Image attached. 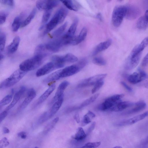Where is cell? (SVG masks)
Masks as SVG:
<instances>
[{"instance_id": "cell-1", "label": "cell", "mask_w": 148, "mask_h": 148, "mask_svg": "<svg viewBox=\"0 0 148 148\" xmlns=\"http://www.w3.org/2000/svg\"><path fill=\"white\" fill-rule=\"evenodd\" d=\"M68 13V10L64 8H61L58 10L50 21L46 25L43 35L47 34L58 24L62 23L66 17Z\"/></svg>"}, {"instance_id": "cell-2", "label": "cell", "mask_w": 148, "mask_h": 148, "mask_svg": "<svg viewBox=\"0 0 148 148\" xmlns=\"http://www.w3.org/2000/svg\"><path fill=\"white\" fill-rule=\"evenodd\" d=\"M44 58L40 55H34L33 57L27 59L21 63L19 65L20 69L25 72L33 70L41 64Z\"/></svg>"}, {"instance_id": "cell-3", "label": "cell", "mask_w": 148, "mask_h": 148, "mask_svg": "<svg viewBox=\"0 0 148 148\" xmlns=\"http://www.w3.org/2000/svg\"><path fill=\"white\" fill-rule=\"evenodd\" d=\"M26 72L20 69L15 71L9 77L1 83L0 89L6 88L15 85L22 79Z\"/></svg>"}, {"instance_id": "cell-4", "label": "cell", "mask_w": 148, "mask_h": 148, "mask_svg": "<svg viewBox=\"0 0 148 148\" xmlns=\"http://www.w3.org/2000/svg\"><path fill=\"white\" fill-rule=\"evenodd\" d=\"M126 12L127 6H118L114 8L112 16V22L114 26L118 27L120 25L125 17Z\"/></svg>"}, {"instance_id": "cell-5", "label": "cell", "mask_w": 148, "mask_h": 148, "mask_svg": "<svg viewBox=\"0 0 148 148\" xmlns=\"http://www.w3.org/2000/svg\"><path fill=\"white\" fill-rule=\"evenodd\" d=\"M124 96L123 94L113 95L106 99L101 104V107L103 110H109L116 103L120 101Z\"/></svg>"}, {"instance_id": "cell-6", "label": "cell", "mask_w": 148, "mask_h": 148, "mask_svg": "<svg viewBox=\"0 0 148 148\" xmlns=\"http://www.w3.org/2000/svg\"><path fill=\"white\" fill-rule=\"evenodd\" d=\"M106 75V74H99L85 79L81 82L77 86L82 88L95 85L98 82L102 80Z\"/></svg>"}, {"instance_id": "cell-7", "label": "cell", "mask_w": 148, "mask_h": 148, "mask_svg": "<svg viewBox=\"0 0 148 148\" xmlns=\"http://www.w3.org/2000/svg\"><path fill=\"white\" fill-rule=\"evenodd\" d=\"M59 3L58 0H38L36 3L37 8L39 10H51Z\"/></svg>"}, {"instance_id": "cell-8", "label": "cell", "mask_w": 148, "mask_h": 148, "mask_svg": "<svg viewBox=\"0 0 148 148\" xmlns=\"http://www.w3.org/2000/svg\"><path fill=\"white\" fill-rule=\"evenodd\" d=\"M148 115V111L128 119L116 122L114 125L116 126H122L132 125L141 120Z\"/></svg>"}, {"instance_id": "cell-9", "label": "cell", "mask_w": 148, "mask_h": 148, "mask_svg": "<svg viewBox=\"0 0 148 148\" xmlns=\"http://www.w3.org/2000/svg\"><path fill=\"white\" fill-rule=\"evenodd\" d=\"M138 71V73L134 72L127 76V80L130 83L136 84L147 78V75L143 71L139 69Z\"/></svg>"}, {"instance_id": "cell-10", "label": "cell", "mask_w": 148, "mask_h": 148, "mask_svg": "<svg viewBox=\"0 0 148 148\" xmlns=\"http://www.w3.org/2000/svg\"><path fill=\"white\" fill-rule=\"evenodd\" d=\"M36 96V92L33 88H31L27 91L26 97L18 108L19 110H23L25 108Z\"/></svg>"}, {"instance_id": "cell-11", "label": "cell", "mask_w": 148, "mask_h": 148, "mask_svg": "<svg viewBox=\"0 0 148 148\" xmlns=\"http://www.w3.org/2000/svg\"><path fill=\"white\" fill-rule=\"evenodd\" d=\"M45 45L47 50L53 52L58 51L63 46L60 38L50 41Z\"/></svg>"}, {"instance_id": "cell-12", "label": "cell", "mask_w": 148, "mask_h": 148, "mask_svg": "<svg viewBox=\"0 0 148 148\" xmlns=\"http://www.w3.org/2000/svg\"><path fill=\"white\" fill-rule=\"evenodd\" d=\"M80 69L76 64L67 66L61 69V77H64L73 75L78 72Z\"/></svg>"}, {"instance_id": "cell-13", "label": "cell", "mask_w": 148, "mask_h": 148, "mask_svg": "<svg viewBox=\"0 0 148 148\" xmlns=\"http://www.w3.org/2000/svg\"><path fill=\"white\" fill-rule=\"evenodd\" d=\"M56 69L54 63L52 62H50L38 69L36 73V75L37 77L41 76L48 74Z\"/></svg>"}, {"instance_id": "cell-14", "label": "cell", "mask_w": 148, "mask_h": 148, "mask_svg": "<svg viewBox=\"0 0 148 148\" xmlns=\"http://www.w3.org/2000/svg\"><path fill=\"white\" fill-rule=\"evenodd\" d=\"M148 45V36L145 38L140 44L136 45L133 49L130 56L133 57L141 55L143 50Z\"/></svg>"}, {"instance_id": "cell-15", "label": "cell", "mask_w": 148, "mask_h": 148, "mask_svg": "<svg viewBox=\"0 0 148 148\" xmlns=\"http://www.w3.org/2000/svg\"><path fill=\"white\" fill-rule=\"evenodd\" d=\"M135 103L129 101H119L116 103L109 110L111 111L119 112L134 105Z\"/></svg>"}, {"instance_id": "cell-16", "label": "cell", "mask_w": 148, "mask_h": 148, "mask_svg": "<svg viewBox=\"0 0 148 148\" xmlns=\"http://www.w3.org/2000/svg\"><path fill=\"white\" fill-rule=\"evenodd\" d=\"M26 88L25 86H21L19 90L14 94L13 100L10 104L5 108V110L8 111L17 103L21 97L24 93Z\"/></svg>"}, {"instance_id": "cell-17", "label": "cell", "mask_w": 148, "mask_h": 148, "mask_svg": "<svg viewBox=\"0 0 148 148\" xmlns=\"http://www.w3.org/2000/svg\"><path fill=\"white\" fill-rule=\"evenodd\" d=\"M69 84V83L68 81H65L62 82L59 85L55 94L51 101V103H54L63 94L64 90Z\"/></svg>"}, {"instance_id": "cell-18", "label": "cell", "mask_w": 148, "mask_h": 148, "mask_svg": "<svg viewBox=\"0 0 148 148\" xmlns=\"http://www.w3.org/2000/svg\"><path fill=\"white\" fill-rule=\"evenodd\" d=\"M139 9L133 6H127V12L125 17L129 20L135 19L139 15Z\"/></svg>"}, {"instance_id": "cell-19", "label": "cell", "mask_w": 148, "mask_h": 148, "mask_svg": "<svg viewBox=\"0 0 148 148\" xmlns=\"http://www.w3.org/2000/svg\"><path fill=\"white\" fill-rule=\"evenodd\" d=\"M136 27L140 29H145L148 27V10L145 11L144 16L140 17L138 20Z\"/></svg>"}, {"instance_id": "cell-20", "label": "cell", "mask_w": 148, "mask_h": 148, "mask_svg": "<svg viewBox=\"0 0 148 148\" xmlns=\"http://www.w3.org/2000/svg\"><path fill=\"white\" fill-rule=\"evenodd\" d=\"M56 87L55 84L51 85L38 99L36 105L40 104L44 102L54 91Z\"/></svg>"}, {"instance_id": "cell-21", "label": "cell", "mask_w": 148, "mask_h": 148, "mask_svg": "<svg viewBox=\"0 0 148 148\" xmlns=\"http://www.w3.org/2000/svg\"><path fill=\"white\" fill-rule=\"evenodd\" d=\"M112 42V40L110 39L99 43L94 49L92 53V56H95L99 53L107 49L111 45Z\"/></svg>"}, {"instance_id": "cell-22", "label": "cell", "mask_w": 148, "mask_h": 148, "mask_svg": "<svg viewBox=\"0 0 148 148\" xmlns=\"http://www.w3.org/2000/svg\"><path fill=\"white\" fill-rule=\"evenodd\" d=\"M134 107L125 112V114H134L142 110L146 107V103L143 101H139L134 103Z\"/></svg>"}, {"instance_id": "cell-23", "label": "cell", "mask_w": 148, "mask_h": 148, "mask_svg": "<svg viewBox=\"0 0 148 148\" xmlns=\"http://www.w3.org/2000/svg\"><path fill=\"white\" fill-rule=\"evenodd\" d=\"M64 94L54 103L49 110L50 118L52 117L61 107L64 100Z\"/></svg>"}, {"instance_id": "cell-24", "label": "cell", "mask_w": 148, "mask_h": 148, "mask_svg": "<svg viewBox=\"0 0 148 148\" xmlns=\"http://www.w3.org/2000/svg\"><path fill=\"white\" fill-rule=\"evenodd\" d=\"M20 41V38L18 36H16L12 42L8 46L7 51L10 54L14 53L17 49Z\"/></svg>"}, {"instance_id": "cell-25", "label": "cell", "mask_w": 148, "mask_h": 148, "mask_svg": "<svg viewBox=\"0 0 148 148\" xmlns=\"http://www.w3.org/2000/svg\"><path fill=\"white\" fill-rule=\"evenodd\" d=\"M51 60L56 69L62 68L64 65L65 62L64 61L63 56L54 55L52 57Z\"/></svg>"}, {"instance_id": "cell-26", "label": "cell", "mask_w": 148, "mask_h": 148, "mask_svg": "<svg viewBox=\"0 0 148 148\" xmlns=\"http://www.w3.org/2000/svg\"><path fill=\"white\" fill-rule=\"evenodd\" d=\"M61 69H60L52 73L44 79V82L48 83L59 79L61 78Z\"/></svg>"}, {"instance_id": "cell-27", "label": "cell", "mask_w": 148, "mask_h": 148, "mask_svg": "<svg viewBox=\"0 0 148 148\" xmlns=\"http://www.w3.org/2000/svg\"><path fill=\"white\" fill-rule=\"evenodd\" d=\"M23 14L19 16L16 17L14 19L12 25V30L14 32H16L19 29L20 27H21L22 23L23 16Z\"/></svg>"}, {"instance_id": "cell-28", "label": "cell", "mask_w": 148, "mask_h": 148, "mask_svg": "<svg viewBox=\"0 0 148 148\" xmlns=\"http://www.w3.org/2000/svg\"><path fill=\"white\" fill-rule=\"evenodd\" d=\"M78 23V19L77 18H75L67 32L65 34L66 36L69 37H72L74 36Z\"/></svg>"}, {"instance_id": "cell-29", "label": "cell", "mask_w": 148, "mask_h": 148, "mask_svg": "<svg viewBox=\"0 0 148 148\" xmlns=\"http://www.w3.org/2000/svg\"><path fill=\"white\" fill-rule=\"evenodd\" d=\"M87 135L83 129L81 127H78L75 134L71 136L72 138L77 140H81L85 138Z\"/></svg>"}, {"instance_id": "cell-30", "label": "cell", "mask_w": 148, "mask_h": 148, "mask_svg": "<svg viewBox=\"0 0 148 148\" xmlns=\"http://www.w3.org/2000/svg\"><path fill=\"white\" fill-rule=\"evenodd\" d=\"M36 12V9H33L28 16L23 21L21 27H23L28 25L35 17Z\"/></svg>"}, {"instance_id": "cell-31", "label": "cell", "mask_w": 148, "mask_h": 148, "mask_svg": "<svg viewBox=\"0 0 148 148\" xmlns=\"http://www.w3.org/2000/svg\"><path fill=\"white\" fill-rule=\"evenodd\" d=\"M46 50L45 45L40 44L36 48L34 55H40L45 58L47 55V53L45 51Z\"/></svg>"}, {"instance_id": "cell-32", "label": "cell", "mask_w": 148, "mask_h": 148, "mask_svg": "<svg viewBox=\"0 0 148 148\" xmlns=\"http://www.w3.org/2000/svg\"><path fill=\"white\" fill-rule=\"evenodd\" d=\"M95 116V115L93 113L90 111H88L84 116L82 123V126H85L90 123L92 119Z\"/></svg>"}, {"instance_id": "cell-33", "label": "cell", "mask_w": 148, "mask_h": 148, "mask_svg": "<svg viewBox=\"0 0 148 148\" xmlns=\"http://www.w3.org/2000/svg\"><path fill=\"white\" fill-rule=\"evenodd\" d=\"M58 120V117L54 118L46 126L43 130V133L47 134L54 127Z\"/></svg>"}, {"instance_id": "cell-34", "label": "cell", "mask_w": 148, "mask_h": 148, "mask_svg": "<svg viewBox=\"0 0 148 148\" xmlns=\"http://www.w3.org/2000/svg\"><path fill=\"white\" fill-rule=\"evenodd\" d=\"M99 93L96 94L86 100L78 106L77 109H80L83 107L88 106L93 102L99 95Z\"/></svg>"}, {"instance_id": "cell-35", "label": "cell", "mask_w": 148, "mask_h": 148, "mask_svg": "<svg viewBox=\"0 0 148 148\" xmlns=\"http://www.w3.org/2000/svg\"><path fill=\"white\" fill-rule=\"evenodd\" d=\"M51 14V10H45L42 19V25L40 29H41L44 27L45 25L48 21Z\"/></svg>"}, {"instance_id": "cell-36", "label": "cell", "mask_w": 148, "mask_h": 148, "mask_svg": "<svg viewBox=\"0 0 148 148\" xmlns=\"http://www.w3.org/2000/svg\"><path fill=\"white\" fill-rule=\"evenodd\" d=\"M68 9L71 10L76 11L77 8L72 0H59Z\"/></svg>"}, {"instance_id": "cell-37", "label": "cell", "mask_w": 148, "mask_h": 148, "mask_svg": "<svg viewBox=\"0 0 148 148\" xmlns=\"http://www.w3.org/2000/svg\"><path fill=\"white\" fill-rule=\"evenodd\" d=\"M67 25V23H65L62 25L54 31L52 34L53 37H58L61 35L65 29Z\"/></svg>"}, {"instance_id": "cell-38", "label": "cell", "mask_w": 148, "mask_h": 148, "mask_svg": "<svg viewBox=\"0 0 148 148\" xmlns=\"http://www.w3.org/2000/svg\"><path fill=\"white\" fill-rule=\"evenodd\" d=\"M87 33V29L83 27L81 30L79 35L77 37V44L78 45L83 41L86 38Z\"/></svg>"}, {"instance_id": "cell-39", "label": "cell", "mask_w": 148, "mask_h": 148, "mask_svg": "<svg viewBox=\"0 0 148 148\" xmlns=\"http://www.w3.org/2000/svg\"><path fill=\"white\" fill-rule=\"evenodd\" d=\"M64 61L65 63H73L78 60V58L71 53H69L63 56Z\"/></svg>"}, {"instance_id": "cell-40", "label": "cell", "mask_w": 148, "mask_h": 148, "mask_svg": "<svg viewBox=\"0 0 148 148\" xmlns=\"http://www.w3.org/2000/svg\"><path fill=\"white\" fill-rule=\"evenodd\" d=\"M12 93L5 96L0 101V108L7 105L10 103L12 98Z\"/></svg>"}, {"instance_id": "cell-41", "label": "cell", "mask_w": 148, "mask_h": 148, "mask_svg": "<svg viewBox=\"0 0 148 148\" xmlns=\"http://www.w3.org/2000/svg\"><path fill=\"white\" fill-rule=\"evenodd\" d=\"M50 119L49 111L43 113L39 117L38 121V124H42Z\"/></svg>"}, {"instance_id": "cell-42", "label": "cell", "mask_w": 148, "mask_h": 148, "mask_svg": "<svg viewBox=\"0 0 148 148\" xmlns=\"http://www.w3.org/2000/svg\"><path fill=\"white\" fill-rule=\"evenodd\" d=\"M6 41V36L5 34L1 32L0 35V50L1 52L3 50Z\"/></svg>"}, {"instance_id": "cell-43", "label": "cell", "mask_w": 148, "mask_h": 148, "mask_svg": "<svg viewBox=\"0 0 148 148\" xmlns=\"http://www.w3.org/2000/svg\"><path fill=\"white\" fill-rule=\"evenodd\" d=\"M94 63L99 66L105 65L106 64V61L103 58L100 57L94 58L92 60Z\"/></svg>"}, {"instance_id": "cell-44", "label": "cell", "mask_w": 148, "mask_h": 148, "mask_svg": "<svg viewBox=\"0 0 148 148\" xmlns=\"http://www.w3.org/2000/svg\"><path fill=\"white\" fill-rule=\"evenodd\" d=\"M101 142H89L85 144L84 146L82 147V148H94L99 147L101 144Z\"/></svg>"}, {"instance_id": "cell-45", "label": "cell", "mask_w": 148, "mask_h": 148, "mask_svg": "<svg viewBox=\"0 0 148 148\" xmlns=\"http://www.w3.org/2000/svg\"><path fill=\"white\" fill-rule=\"evenodd\" d=\"M104 82L103 80L97 82L94 85V86L92 90V93L93 94L97 91L103 86Z\"/></svg>"}, {"instance_id": "cell-46", "label": "cell", "mask_w": 148, "mask_h": 148, "mask_svg": "<svg viewBox=\"0 0 148 148\" xmlns=\"http://www.w3.org/2000/svg\"><path fill=\"white\" fill-rule=\"evenodd\" d=\"M9 144L8 139L6 137L2 138L0 141V148H3L7 146Z\"/></svg>"}, {"instance_id": "cell-47", "label": "cell", "mask_w": 148, "mask_h": 148, "mask_svg": "<svg viewBox=\"0 0 148 148\" xmlns=\"http://www.w3.org/2000/svg\"><path fill=\"white\" fill-rule=\"evenodd\" d=\"M8 14L5 12H1L0 13V24H3L6 21Z\"/></svg>"}, {"instance_id": "cell-48", "label": "cell", "mask_w": 148, "mask_h": 148, "mask_svg": "<svg viewBox=\"0 0 148 148\" xmlns=\"http://www.w3.org/2000/svg\"><path fill=\"white\" fill-rule=\"evenodd\" d=\"M87 62V61L86 59L85 58H84L81 60L76 64L81 70L86 65Z\"/></svg>"}, {"instance_id": "cell-49", "label": "cell", "mask_w": 148, "mask_h": 148, "mask_svg": "<svg viewBox=\"0 0 148 148\" xmlns=\"http://www.w3.org/2000/svg\"><path fill=\"white\" fill-rule=\"evenodd\" d=\"M1 3L6 5L12 6L14 5V0H0Z\"/></svg>"}, {"instance_id": "cell-50", "label": "cell", "mask_w": 148, "mask_h": 148, "mask_svg": "<svg viewBox=\"0 0 148 148\" xmlns=\"http://www.w3.org/2000/svg\"><path fill=\"white\" fill-rule=\"evenodd\" d=\"M95 124L96 123L95 122H94L92 123L90 126L88 128L87 131L86 133L87 136L89 135V134H90L92 131L94 129Z\"/></svg>"}, {"instance_id": "cell-51", "label": "cell", "mask_w": 148, "mask_h": 148, "mask_svg": "<svg viewBox=\"0 0 148 148\" xmlns=\"http://www.w3.org/2000/svg\"><path fill=\"white\" fill-rule=\"evenodd\" d=\"M8 111L5 110L2 112L0 114V121L1 123L7 116Z\"/></svg>"}, {"instance_id": "cell-52", "label": "cell", "mask_w": 148, "mask_h": 148, "mask_svg": "<svg viewBox=\"0 0 148 148\" xmlns=\"http://www.w3.org/2000/svg\"><path fill=\"white\" fill-rule=\"evenodd\" d=\"M121 84L128 91L130 92H132L133 90L132 88L128 86L125 83L123 82H121Z\"/></svg>"}, {"instance_id": "cell-53", "label": "cell", "mask_w": 148, "mask_h": 148, "mask_svg": "<svg viewBox=\"0 0 148 148\" xmlns=\"http://www.w3.org/2000/svg\"><path fill=\"white\" fill-rule=\"evenodd\" d=\"M148 64V53L143 59L142 65L143 66H145Z\"/></svg>"}, {"instance_id": "cell-54", "label": "cell", "mask_w": 148, "mask_h": 148, "mask_svg": "<svg viewBox=\"0 0 148 148\" xmlns=\"http://www.w3.org/2000/svg\"><path fill=\"white\" fill-rule=\"evenodd\" d=\"M17 136L23 139L26 138L27 137L26 133L24 132H21L18 133Z\"/></svg>"}, {"instance_id": "cell-55", "label": "cell", "mask_w": 148, "mask_h": 148, "mask_svg": "<svg viewBox=\"0 0 148 148\" xmlns=\"http://www.w3.org/2000/svg\"><path fill=\"white\" fill-rule=\"evenodd\" d=\"M74 118L76 122L79 123L80 122V118L79 116V114L78 113H76L75 115L74 116Z\"/></svg>"}, {"instance_id": "cell-56", "label": "cell", "mask_w": 148, "mask_h": 148, "mask_svg": "<svg viewBox=\"0 0 148 148\" xmlns=\"http://www.w3.org/2000/svg\"><path fill=\"white\" fill-rule=\"evenodd\" d=\"M142 143L145 145H148V135L142 141Z\"/></svg>"}, {"instance_id": "cell-57", "label": "cell", "mask_w": 148, "mask_h": 148, "mask_svg": "<svg viewBox=\"0 0 148 148\" xmlns=\"http://www.w3.org/2000/svg\"><path fill=\"white\" fill-rule=\"evenodd\" d=\"M96 18L100 21L102 20V16L101 14L100 13H98L96 15Z\"/></svg>"}, {"instance_id": "cell-58", "label": "cell", "mask_w": 148, "mask_h": 148, "mask_svg": "<svg viewBox=\"0 0 148 148\" xmlns=\"http://www.w3.org/2000/svg\"><path fill=\"white\" fill-rule=\"evenodd\" d=\"M3 132L4 134H8L10 132V130L8 128L4 127L3 128Z\"/></svg>"}, {"instance_id": "cell-59", "label": "cell", "mask_w": 148, "mask_h": 148, "mask_svg": "<svg viewBox=\"0 0 148 148\" xmlns=\"http://www.w3.org/2000/svg\"><path fill=\"white\" fill-rule=\"evenodd\" d=\"M4 58V56L3 55H2L1 54L0 55V61H1V60L3 59Z\"/></svg>"}, {"instance_id": "cell-60", "label": "cell", "mask_w": 148, "mask_h": 148, "mask_svg": "<svg viewBox=\"0 0 148 148\" xmlns=\"http://www.w3.org/2000/svg\"><path fill=\"white\" fill-rule=\"evenodd\" d=\"M145 86L146 87L148 88V82H147L145 83Z\"/></svg>"}, {"instance_id": "cell-61", "label": "cell", "mask_w": 148, "mask_h": 148, "mask_svg": "<svg viewBox=\"0 0 148 148\" xmlns=\"http://www.w3.org/2000/svg\"><path fill=\"white\" fill-rule=\"evenodd\" d=\"M121 147H121L120 146H116V147H114V148H121Z\"/></svg>"}, {"instance_id": "cell-62", "label": "cell", "mask_w": 148, "mask_h": 148, "mask_svg": "<svg viewBox=\"0 0 148 148\" xmlns=\"http://www.w3.org/2000/svg\"><path fill=\"white\" fill-rule=\"evenodd\" d=\"M107 1L108 2H110L111 1V0H107Z\"/></svg>"}, {"instance_id": "cell-63", "label": "cell", "mask_w": 148, "mask_h": 148, "mask_svg": "<svg viewBox=\"0 0 148 148\" xmlns=\"http://www.w3.org/2000/svg\"><path fill=\"white\" fill-rule=\"evenodd\" d=\"M120 1H122L123 0H119Z\"/></svg>"}]
</instances>
